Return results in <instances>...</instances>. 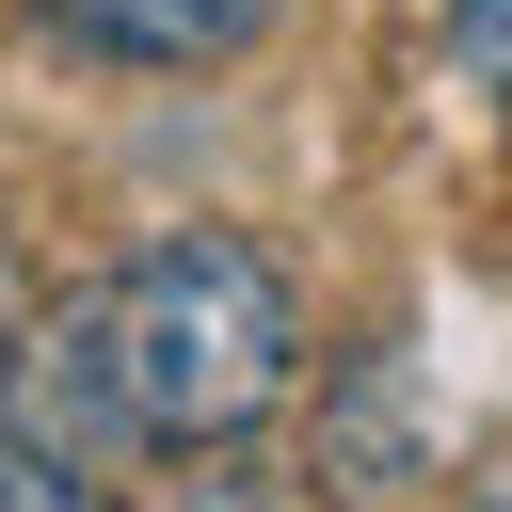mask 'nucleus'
I'll list each match as a JSON object with an SVG mask.
<instances>
[{"label":"nucleus","mask_w":512,"mask_h":512,"mask_svg":"<svg viewBox=\"0 0 512 512\" xmlns=\"http://www.w3.org/2000/svg\"><path fill=\"white\" fill-rule=\"evenodd\" d=\"M96 352H112L128 448H240L304 384V304L240 224H176L96 288Z\"/></svg>","instance_id":"obj_1"},{"label":"nucleus","mask_w":512,"mask_h":512,"mask_svg":"<svg viewBox=\"0 0 512 512\" xmlns=\"http://www.w3.org/2000/svg\"><path fill=\"white\" fill-rule=\"evenodd\" d=\"M0 448H32V464H64V480H96V464H128V400H112V352H96V304H64L16 368H0Z\"/></svg>","instance_id":"obj_2"},{"label":"nucleus","mask_w":512,"mask_h":512,"mask_svg":"<svg viewBox=\"0 0 512 512\" xmlns=\"http://www.w3.org/2000/svg\"><path fill=\"white\" fill-rule=\"evenodd\" d=\"M416 464H432V400H416V352L384 336V352H352L336 400H320V480H336V496H384V480H416Z\"/></svg>","instance_id":"obj_3"},{"label":"nucleus","mask_w":512,"mask_h":512,"mask_svg":"<svg viewBox=\"0 0 512 512\" xmlns=\"http://www.w3.org/2000/svg\"><path fill=\"white\" fill-rule=\"evenodd\" d=\"M80 48H112V64H224V48H256L288 0H48Z\"/></svg>","instance_id":"obj_4"},{"label":"nucleus","mask_w":512,"mask_h":512,"mask_svg":"<svg viewBox=\"0 0 512 512\" xmlns=\"http://www.w3.org/2000/svg\"><path fill=\"white\" fill-rule=\"evenodd\" d=\"M0 512H112V496L64 480V464H32V448H0Z\"/></svg>","instance_id":"obj_5"},{"label":"nucleus","mask_w":512,"mask_h":512,"mask_svg":"<svg viewBox=\"0 0 512 512\" xmlns=\"http://www.w3.org/2000/svg\"><path fill=\"white\" fill-rule=\"evenodd\" d=\"M176 512H272V480L256 464H208V480H176Z\"/></svg>","instance_id":"obj_6"},{"label":"nucleus","mask_w":512,"mask_h":512,"mask_svg":"<svg viewBox=\"0 0 512 512\" xmlns=\"http://www.w3.org/2000/svg\"><path fill=\"white\" fill-rule=\"evenodd\" d=\"M0 320H16V240H0Z\"/></svg>","instance_id":"obj_7"}]
</instances>
